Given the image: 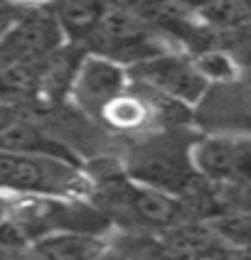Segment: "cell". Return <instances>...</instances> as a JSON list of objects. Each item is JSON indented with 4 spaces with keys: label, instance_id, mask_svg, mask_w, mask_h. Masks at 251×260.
Segmentation results:
<instances>
[{
    "label": "cell",
    "instance_id": "cell-16",
    "mask_svg": "<svg viewBox=\"0 0 251 260\" xmlns=\"http://www.w3.org/2000/svg\"><path fill=\"white\" fill-rule=\"evenodd\" d=\"M209 229L224 246L246 248L249 246V211L246 209H227L212 218H207Z\"/></svg>",
    "mask_w": 251,
    "mask_h": 260
},
{
    "label": "cell",
    "instance_id": "cell-10",
    "mask_svg": "<svg viewBox=\"0 0 251 260\" xmlns=\"http://www.w3.org/2000/svg\"><path fill=\"white\" fill-rule=\"evenodd\" d=\"M106 243L94 233H49L37 238L25 253V260H101Z\"/></svg>",
    "mask_w": 251,
    "mask_h": 260
},
{
    "label": "cell",
    "instance_id": "cell-6",
    "mask_svg": "<svg viewBox=\"0 0 251 260\" xmlns=\"http://www.w3.org/2000/svg\"><path fill=\"white\" fill-rule=\"evenodd\" d=\"M64 42V32L49 3H35L22 5L13 27L5 32V37H0V52L10 64H35L49 57Z\"/></svg>",
    "mask_w": 251,
    "mask_h": 260
},
{
    "label": "cell",
    "instance_id": "cell-21",
    "mask_svg": "<svg viewBox=\"0 0 251 260\" xmlns=\"http://www.w3.org/2000/svg\"><path fill=\"white\" fill-rule=\"evenodd\" d=\"M8 64H10V61H8V59H5V54H3V52H0V72H3V69H5V67H8Z\"/></svg>",
    "mask_w": 251,
    "mask_h": 260
},
{
    "label": "cell",
    "instance_id": "cell-4",
    "mask_svg": "<svg viewBox=\"0 0 251 260\" xmlns=\"http://www.w3.org/2000/svg\"><path fill=\"white\" fill-rule=\"evenodd\" d=\"M123 172L128 179L143 187L177 197L194 177L190 162V145L182 143L177 135L150 138L146 143L131 147Z\"/></svg>",
    "mask_w": 251,
    "mask_h": 260
},
{
    "label": "cell",
    "instance_id": "cell-3",
    "mask_svg": "<svg viewBox=\"0 0 251 260\" xmlns=\"http://www.w3.org/2000/svg\"><path fill=\"white\" fill-rule=\"evenodd\" d=\"M81 47L89 54L108 59L123 69L168 52L162 37L153 27H148L141 17L114 8H103L94 32Z\"/></svg>",
    "mask_w": 251,
    "mask_h": 260
},
{
    "label": "cell",
    "instance_id": "cell-17",
    "mask_svg": "<svg viewBox=\"0 0 251 260\" xmlns=\"http://www.w3.org/2000/svg\"><path fill=\"white\" fill-rule=\"evenodd\" d=\"M15 118H17V111L10 108V106H3V103H0V130L5 128V125H10Z\"/></svg>",
    "mask_w": 251,
    "mask_h": 260
},
{
    "label": "cell",
    "instance_id": "cell-12",
    "mask_svg": "<svg viewBox=\"0 0 251 260\" xmlns=\"http://www.w3.org/2000/svg\"><path fill=\"white\" fill-rule=\"evenodd\" d=\"M165 250L175 260H202L212 250L224 246L207 221H180L158 233Z\"/></svg>",
    "mask_w": 251,
    "mask_h": 260
},
{
    "label": "cell",
    "instance_id": "cell-22",
    "mask_svg": "<svg viewBox=\"0 0 251 260\" xmlns=\"http://www.w3.org/2000/svg\"><path fill=\"white\" fill-rule=\"evenodd\" d=\"M3 211H5V204H0V218H3Z\"/></svg>",
    "mask_w": 251,
    "mask_h": 260
},
{
    "label": "cell",
    "instance_id": "cell-18",
    "mask_svg": "<svg viewBox=\"0 0 251 260\" xmlns=\"http://www.w3.org/2000/svg\"><path fill=\"white\" fill-rule=\"evenodd\" d=\"M177 5H182L185 10H190V13H197V10H202L205 5H209L212 0H175Z\"/></svg>",
    "mask_w": 251,
    "mask_h": 260
},
{
    "label": "cell",
    "instance_id": "cell-2",
    "mask_svg": "<svg viewBox=\"0 0 251 260\" xmlns=\"http://www.w3.org/2000/svg\"><path fill=\"white\" fill-rule=\"evenodd\" d=\"M3 214L13 218L32 243L49 233L74 231L103 236L111 229L101 211L81 197H15Z\"/></svg>",
    "mask_w": 251,
    "mask_h": 260
},
{
    "label": "cell",
    "instance_id": "cell-9",
    "mask_svg": "<svg viewBox=\"0 0 251 260\" xmlns=\"http://www.w3.org/2000/svg\"><path fill=\"white\" fill-rule=\"evenodd\" d=\"M87 54L81 44L64 42L59 49H54L49 57L37 61L40 74V99L47 103H62L72 91L74 76L79 72V64Z\"/></svg>",
    "mask_w": 251,
    "mask_h": 260
},
{
    "label": "cell",
    "instance_id": "cell-1",
    "mask_svg": "<svg viewBox=\"0 0 251 260\" xmlns=\"http://www.w3.org/2000/svg\"><path fill=\"white\" fill-rule=\"evenodd\" d=\"M84 170L76 162L49 155L0 152V191L15 197H84L89 194Z\"/></svg>",
    "mask_w": 251,
    "mask_h": 260
},
{
    "label": "cell",
    "instance_id": "cell-8",
    "mask_svg": "<svg viewBox=\"0 0 251 260\" xmlns=\"http://www.w3.org/2000/svg\"><path fill=\"white\" fill-rule=\"evenodd\" d=\"M126 81H128V72L123 67L87 52L79 64V72L74 76L69 96L81 108L99 111L111 99H116L118 93L126 91Z\"/></svg>",
    "mask_w": 251,
    "mask_h": 260
},
{
    "label": "cell",
    "instance_id": "cell-7",
    "mask_svg": "<svg viewBox=\"0 0 251 260\" xmlns=\"http://www.w3.org/2000/svg\"><path fill=\"white\" fill-rule=\"evenodd\" d=\"M190 162L207 182L249 184V138L246 133L205 135L190 145Z\"/></svg>",
    "mask_w": 251,
    "mask_h": 260
},
{
    "label": "cell",
    "instance_id": "cell-19",
    "mask_svg": "<svg viewBox=\"0 0 251 260\" xmlns=\"http://www.w3.org/2000/svg\"><path fill=\"white\" fill-rule=\"evenodd\" d=\"M0 260H25V255L22 253H13L8 248H0Z\"/></svg>",
    "mask_w": 251,
    "mask_h": 260
},
{
    "label": "cell",
    "instance_id": "cell-15",
    "mask_svg": "<svg viewBox=\"0 0 251 260\" xmlns=\"http://www.w3.org/2000/svg\"><path fill=\"white\" fill-rule=\"evenodd\" d=\"M197 15L212 32L249 29V0H212Z\"/></svg>",
    "mask_w": 251,
    "mask_h": 260
},
{
    "label": "cell",
    "instance_id": "cell-5",
    "mask_svg": "<svg viewBox=\"0 0 251 260\" xmlns=\"http://www.w3.org/2000/svg\"><path fill=\"white\" fill-rule=\"evenodd\" d=\"M128 76L143 91H150L155 96H162L187 108L197 106V101L205 96L209 86V81L192 64V57L177 54L170 49L131 67Z\"/></svg>",
    "mask_w": 251,
    "mask_h": 260
},
{
    "label": "cell",
    "instance_id": "cell-20",
    "mask_svg": "<svg viewBox=\"0 0 251 260\" xmlns=\"http://www.w3.org/2000/svg\"><path fill=\"white\" fill-rule=\"evenodd\" d=\"M17 5H35V3H44V0H13Z\"/></svg>",
    "mask_w": 251,
    "mask_h": 260
},
{
    "label": "cell",
    "instance_id": "cell-11",
    "mask_svg": "<svg viewBox=\"0 0 251 260\" xmlns=\"http://www.w3.org/2000/svg\"><path fill=\"white\" fill-rule=\"evenodd\" d=\"M0 152H22V155H49L67 162H76V155L59 143L54 135H49L47 130L37 128L35 123H30L25 118H15L10 125L0 130ZM79 165V162H76Z\"/></svg>",
    "mask_w": 251,
    "mask_h": 260
},
{
    "label": "cell",
    "instance_id": "cell-13",
    "mask_svg": "<svg viewBox=\"0 0 251 260\" xmlns=\"http://www.w3.org/2000/svg\"><path fill=\"white\" fill-rule=\"evenodd\" d=\"M49 8L64 32V40L74 44L87 42L103 13L101 0H52Z\"/></svg>",
    "mask_w": 251,
    "mask_h": 260
},
{
    "label": "cell",
    "instance_id": "cell-14",
    "mask_svg": "<svg viewBox=\"0 0 251 260\" xmlns=\"http://www.w3.org/2000/svg\"><path fill=\"white\" fill-rule=\"evenodd\" d=\"M40 99V74L35 64H8L0 72V103L3 106H25Z\"/></svg>",
    "mask_w": 251,
    "mask_h": 260
}]
</instances>
